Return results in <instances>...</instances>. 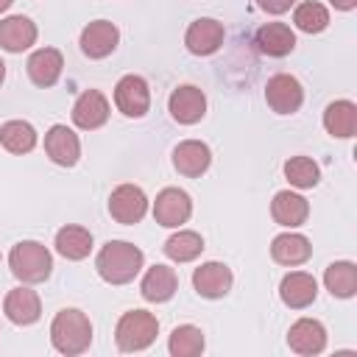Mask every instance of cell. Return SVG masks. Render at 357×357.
<instances>
[{"instance_id": "cell-36", "label": "cell", "mask_w": 357, "mask_h": 357, "mask_svg": "<svg viewBox=\"0 0 357 357\" xmlns=\"http://www.w3.org/2000/svg\"><path fill=\"white\" fill-rule=\"evenodd\" d=\"M3 78H6V64H3V59H0V84H3Z\"/></svg>"}, {"instance_id": "cell-14", "label": "cell", "mask_w": 357, "mask_h": 357, "mask_svg": "<svg viewBox=\"0 0 357 357\" xmlns=\"http://www.w3.org/2000/svg\"><path fill=\"white\" fill-rule=\"evenodd\" d=\"M120 42V31L109 20H95L81 31V50L89 59H106Z\"/></svg>"}, {"instance_id": "cell-2", "label": "cell", "mask_w": 357, "mask_h": 357, "mask_svg": "<svg viewBox=\"0 0 357 357\" xmlns=\"http://www.w3.org/2000/svg\"><path fill=\"white\" fill-rule=\"evenodd\" d=\"M50 340L59 354H84L92 343V324L81 310H61L50 324Z\"/></svg>"}, {"instance_id": "cell-12", "label": "cell", "mask_w": 357, "mask_h": 357, "mask_svg": "<svg viewBox=\"0 0 357 357\" xmlns=\"http://www.w3.org/2000/svg\"><path fill=\"white\" fill-rule=\"evenodd\" d=\"M287 346L296 354H304V357L321 354L326 349V329H324V324L315 321V318H298L290 326V332H287Z\"/></svg>"}, {"instance_id": "cell-9", "label": "cell", "mask_w": 357, "mask_h": 357, "mask_svg": "<svg viewBox=\"0 0 357 357\" xmlns=\"http://www.w3.org/2000/svg\"><path fill=\"white\" fill-rule=\"evenodd\" d=\"M167 109H170V117L181 126H192L198 123L204 114H206V95L192 86V84H184L178 89H173L170 100H167Z\"/></svg>"}, {"instance_id": "cell-18", "label": "cell", "mask_w": 357, "mask_h": 357, "mask_svg": "<svg viewBox=\"0 0 357 357\" xmlns=\"http://www.w3.org/2000/svg\"><path fill=\"white\" fill-rule=\"evenodd\" d=\"M3 312H6V318L11 324L28 326V324H36L39 321L42 304H39V296L31 287H14V290H8L6 301H3Z\"/></svg>"}, {"instance_id": "cell-3", "label": "cell", "mask_w": 357, "mask_h": 357, "mask_svg": "<svg viewBox=\"0 0 357 357\" xmlns=\"http://www.w3.org/2000/svg\"><path fill=\"white\" fill-rule=\"evenodd\" d=\"M8 265H11V273L25 282V284H36V282H45L53 271V257L50 251L36 243V240H22L11 248L8 254Z\"/></svg>"}, {"instance_id": "cell-30", "label": "cell", "mask_w": 357, "mask_h": 357, "mask_svg": "<svg viewBox=\"0 0 357 357\" xmlns=\"http://www.w3.org/2000/svg\"><path fill=\"white\" fill-rule=\"evenodd\" d=\"M204 251V240L198 231H176L165 240V254L173 262H190Z\"/></svg>"}, {"instance_id": "cell-35", "label": "cell", "mask_w": 357, "mask_h": 357, "mask_svg": "<svg viewBox=\"0 0 357 357\" xmlns=\"http://www.w3.org/2000/svg\"><path fill=\"white\" fill-rule=\"evenodd\" d=\"M11 3H14V0H0V14H3V11H6Z\"/></svg>"}, {"instance_id": "cell-8", "label": "cell", "mask_w": 357, "mask_h": 357, "mask_svg": "<svg viewBox=\"0 0 357 357\" xmlns=\"http://www.w3.org/2000/svg\"><path fill=\"white\" fill-rule=\"evenodd\" d=\"M114 106L126 117H142L151 106V89L142 75H123L114 86Z\"/></svg>"}, {"instance_id": "cell-11", "label": "cell", "mask_w": 357, "mask_h": 357, "mask_svg": "<svg viewBox=\"0 0 357 357\" xmlns=\"http://www.w3.org/2000/svg\"><path fill=\"white\" fill-rule=\"evenodd\" d=\"M318 296V282L312 273H304V271H290L282 276L279 282V298L290 307V310H304L315 301Z\"/></svg>"}, {"instance_id": "cell-4", "label": "cell", "mask_w": 357, "mask_h": 357, "mask_svg": "<svg viewBox=\"0 0 357 357\" xmlns=\"http://www.w3.org/2000/svg\"><path fill=\"white\" fill-rule=\"evenodd\" d=\"M156 332H159L156 315H151L148 310H128L117 321L114 340L120 351H142L156 340Z\"/></svg>"}, {"instance_id": "cell-21", "label": "cell", "mask_w": 357, "mask_h": 357, "mask_svg": "<svg viewBox=\"0 0 357 357\" xmlns=\"http://www.w3.org/2000/svg\"><path fill=\"white\" fill-rule=\"evenodd\" d=\"M254 42H257L259 53L273 56V59H282V56H287V53L296 47V33H293L290 25H284V22H265V25L257 31Z\"/></svg>"}, {"instance_id": "cell-28", "label": "cell", "mask_w": 357, "mask_h": 357, "mask_svg": "<svg viewBox=\"0 0 357 357\" xmlns=\"http://www.w3.org/2000/svg\"><path fill=\"white\" fill-rule=\"evenodd\" d=\"M0 145L11 153H28L36 145V131L25 120H8L0 126Z\"/></svg>"}, {"instance_id": "cell-7", "label": "cell", "mask_w": 357, "mask_h": 357, "mask_svg": "<svg viewBox=\"0 0 357 357\" xmlns=\"http://www.w3.org/2000/svg\"><path fill=\"white\" fill-rule=\"evenodd\" d=\"M192 215V201L184 190L178 187H165L156 201H153V218L159 226H167V229H176L181 223H187Z\"/></svg>"}, {"instance_id": "cell-24", "label": "cell", "mask_w": 357, "mask_h": 357, "mask_svg": "<svg viewBox=\"0 0 357 357\" xmlns=\"http://www.w3.org/2000/svg\"><path fill=\"white\" fill-rule=\"evenodd\" d=\"M312 254V245L304 234H293V231H284L279 237H273L271 243V257L279 262V265H301L307 262Z\"/></svg>"}, {"instance_id": "cell-32", "label": "cell", "mask_w": 357, "mask_h": 357, "mask_svg": "<svg viewBox=\"0 0 357 357\" xmlns=\"http://www.w3.org/2000/svg\"><path fill=\"white\" fill-rule=\"evenodd\" d=\"M293 22H296V28L304 31V33H321V31L329 25V11H326V6H321V3H315V0H307V3L296 6Z\"/></svg>"}, {"instance_id": "cell-25", "label": "cell", "mask_w": 357, "mask_h": 357, "mask_svg": "<svg viewBox=\"0 0 357 357\" xmlns=\"http://www.w3.org/2000/svg\"><path fill=\"white\" fill-rule=\"evenodd\" d=\"M324 128L332 137L349 139L357 131V106L351 100H332L324 112Z\"/></svg>"}, {"instance_id": "cell-27", "label": "cell", "mask_w": 357, "mask_h": 357, "mask_svg": "<svg viewBox=\"0 0 357 357\" xmlns=\"http://www.w3.org/2000/svg\"><path fill=\"white\" fill-rule=\"evenodd\" d=\"M324 284L332 296L337 298H351L357 293V265L349 262V259H340V262H332L324 273Z\"/></svg>"}, {"instance_id": "cell-23", "label": "cell", "mask_w": 357, "mask_h": 357, "mask_svg": "<svg viewBox=\"0 0 357 357\" xmlns=\"http://www.w3.org/2000/svg\"><path fill=\"white\" fill-rule=\"evenodd\" d=\"M176 287H178V276H176V271L167 268V265H153V268H148V273L142 276L139 293H142L145 301L162 304V301L173 298Z\"/></svg>"}, {"instance_id": "cell-19", "label": "cell", "mask_w": 357, "mask_h": 357, "mask_svg": "<svg viewBox=\"0 0 357 357\" xmlns=\"http://www.w3.org/2000/svg\"><path fill=\"white\" fill-rule=\"evenodd\" d=\"M25 67H28V78H31L36 86L47 89V86H53V84L61 78L64 59H61V53H59L56 47H39L36 53H31V59H28Z\"/></svg>"}, {"instance_id": "cell-29", "label": "cell", "mask_w": 357, "mask_h": 357, "mask_svg": "<svg viewBox=\"0 0 357 357\" xmlns=\"http://www.w3.org/2000/svg\"><path fill=\"white\" fill-rule=\"evenodd\" d=\"M173 357H195L204 351V332L192 324H181L170 332V343H167Z\"/></svg>"}, {"instance_id": "cell-10", "label": "cell", "mask_w": 357, "mask_h": 357, "mask_svg": "<svg viewBox=\"0 0 357 357\" xmlns=\"http://www.w3.org/2000/svg\"><path fill=\"white\" fill-rule=\"evenodd\" d=\"M45 153L61 165V167H73L81 156V142H78V134L61 123L50 126L47 134H45Z\"/></svg>"}, {"instance_id": "cell-31", "label": "cell", "mask_w": 357, "mask_h": 357, "mask_svg": "<svg viewBox=\"0 0 357 357\" xmlns=\"http://www.w3.org/2000/svg\"><path fill=\"white\" fill-rule=\"evenodd\" d=\"M284 178L298 190H312L321 178V170L310 156H290L284 162Z\"/></svg>"}, {"instance_id": "cell-34", "label": "cell", "mask_w": 357, "mask_h": 357, "mask_svg": "<svg viewBox=\"0 0 357 357\" xmlns=\"http://www.w3.org/2000/svg\"><path fill=\"white\" fill-rule=\"evenodd\" d=\"M335 8H340V11H351L354 6H357V0H329Z\"/></svg>"}, {"instance_id": "cell-22", "label": "cell", "mask_w": 357, "mask_h": 357, "mask_svg": "<svg viewBox=\"0 0 357 357\" xmlns=\"http://www.w3.org/2000/svg\"><path fill=\"white\" fill-rule=\"evenodd\" d=\"M271 215H273V220H276L279 226L293 229V226H301V223L307 220L310 204H307L304 195L290 192V190H282V192H276L273 201H271Z\"/></svg>"}, {"instance_id": "cell-20", "label": "cell", "mask_w": 357, "mask_h": 357, "mask_svg": "<svg viewBox=\"0 0 357 357\" xmlns=\"http://www.w3.org/2000/svg\"><path fill=\"white\" fill-rule=\"evenodd\" d=\"M33 42H36V25H33L28 17L14 14V17L0 20V47H3V50H8V53H22V50H28Z\"/></svg>"}, {"instance_id": "cell-16", "label": "cell", "mask_w": 357, "mask_h": 357, "mask_svg": "<svg viewBox=\"0 0 357 357\" xmlns=\"http://www.w3.org/2000/svg\"><path fill=\"white\" fill-rule=\"evenodd\" d=\"M109 120V100L98 89H86L73 103V123L84 131H95Z\"/></svg>"}, {"instance_id": "cell-13", "label": "cell", "mask_w": 357, "mask_h": 357, "mask_svg": "<svg viewBox=\"0 0 357 357\" xmlns=\"http://www.w3.org/2000/svg\"><path fill=\"white\" fill-rule=\"evenodd\" d=\"M184 45L192 56H212L223 45V25L212 17H201V20L190 22V28L184 33Z\"/></svg>"}, {"instance_id": "cell-33", "label": "cell", "mask_w": 357, "mask_h": 357, "mask_svg": "<svg viewBox=\"0 0 357 357\" xmlns=\"http://www.w3.org/2000/svg\"><path fill=\"white\" fill-rule=\"evenodd\" d=\"M293 3L296 0H257V6L262 11H268V14H284V11H290Z\"/></svg>"}, {"instance_id": "cell-5", "label": "cell", "mask_w": 357, "mask_h": 357, "mask_svg": "<svg viewBox=\"0 0 357 357\" xmlns=\"http://www.w3.org/2000/svg\"><path fill=\"white\" fill-rule=\"evenodd\" d=\"M265 100H268V106L276 114H293L304 103V89H301V84H298L296 75L279 73V75L268 78V84H265Z\"/></svg>"}, {"instance_id": "cell-15", "label": "cell", "mask_w": 357, "mask_h": 357, "mask_svg": "<svg viewBox=\"0 0 357 357\" xmlns=\"http://www.w3.org/2000/svg\"><path fill=\"white\" fill-rule=\"evenodd\" d=\"M231 282H234V276H231L229 265H223V262H204L192 273V287L204 298H223L231 290Z\"/></svg>"}, {"instance_id": "cell-17", "label": "cell", "mask_w": 357, "mask_h": 357, "mask_svg": "<svg viewBox=\"0 0 357 357\" xmlns=\"http://www.w3.org/2000/svg\"><path fill=\"white\" fill-rule=\"evenodd\" d=\"M209 162H212V151L201 139H184L173 151V167L187 178H198L201 173H206Z\"/></svg>"}, {"instance_id": "cell-6", "label": "cell", "mask_w": 357, "mask_h": 357, "mask_svg": "<svg viewBox=\"0 0 357 357\" xmlns=\"http://www.w3.org/2000/svg\"><path fill=\"white\" fill-rule=\"evenodd\" d=\"M109 212L117 223L123 226H134L145 218L148 212V198L137 184H120L112 195H109Z\"/></svg>"}, {"instance_id": "cell-26", "label": "cell", "mask_w": 357, "mask_h": 357, "mask_svg": "<svg viewBox=\"0 0 357 357\" xmlns=\"http://www.w3.org/2000/svg\"><path fill=\"white\" fill-rule=\"evenodd\" d=\"M56 251L64 257V259H84L89 257L92 251V234L84 229V226H64L56 231Z\"/></svg>"}, {"instance_id": "cell-1", "label": "cell", "mask_w": 357, "mask_h": 357, "mask_svg": "<svg viewBox=\"0 0 357 357\" xmlns=\"http://www.w3.org/2000/svg\"><path fill=\"white\" fill-rule=\"evenodd\" d=\"M142 262H145V254L137 245H131L126 240H109L98 251L95 268H98L103 282H109V284H128L142 271Z\"/></svg>"}]
</instances>
